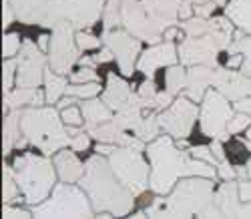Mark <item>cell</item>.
I'll list each match as a JSON object with an SVG mask.
<instances>
[{
	"label": "cell",
	"mask_w": 251,
	"mask_h": 219,
	"mask_svg": "<svg viewBox=\"0 0 251 219\" xmlns=\"http://www.w3.org/2000/svg\"><path fill=\"white\" fill-rule=\"evenodd\" d=\"M34 217H93L95 209L85 189L69 185L67 181L52 189L43 203L32 205Z\"/></svg>",
	"instance_id": "6"
},
{
	"label": "cell",
	"mask_w": 251,
	"mask_h": 219,
	"mask_svg": "<svg viewBox=\"0 0 251 219\" xmlns=\"http://www.w3.org/2000/svg\"><path fill=\"white\" fill-rule=\"evenodd\" d=\"M123 25L133 36L151 45H157L165 32L137 0H123Z\"/></svg>",
	"instance_id": "11"
},
{
	"label": "cell",
	"mask_w": 251,
	"mask_h": 219,
	"mask_svg": "<svg viewBox=\"0 0 251 219\" xmlns=\"http://www.w3.org/2000/svg\"><path fill=\"white\" fill-rule=\"evenodd\" d=\"M197 117H199V109L195 101H191L185 95L173 101L165 111L159 113V123L161 129L167 131V135H171L173 139H185L191 133Z\"/></svg>",
	"instance_id": "10"
},
{
	"label": "cell",
	"mask_w": 251,
	"mask_h": 219,
	"mask_svg": "<svg viewBox=\"0 0 251 219\" xmlns=\"http://www.w3.org/2000/svg\"><path fill=\"white\" fill-rule=\"evenodd\" d=\"M12 6H8V0H4V20H2V23H4V27H8L10 23H12Z\"/></svg>",
	"instance_id": "51"
},
{
	"label": "cell",
	"mask_w": 251,
	"mask_h": 219,
	"mask_svg": "<svg viewBox=\"0 0 251 219\" xmlns=\"http://www.w3.org/2000/svg\"><path fill=\"white\" fill-rule=\"evenodd\" d=\"M20 115H23V111L12 109V113L4 121V153L6 155L10 153V149L18 143V133H23V131H20Z\"/></svg>",
	"instance_id": "27"
},
{
	"label": "cell",
	"mask_w": 251,
	"mask_h": 219,
	"mask_svg": "<svg viewBox=\"0 0 251 219\" xmlns=\"http://www.w3.org/2000/svg\"><path fill=\"white\" fill-rule=\"evenodd\" d=\"M54 167H56V173L62 181L67 183H75V181H80L82 175H85V167L78 161V157L75 155L73 151H67V149H60L54 157Z\"/></svg>",
	"instance_id": "21"
},
{
	"label": "cell",
	"mask_w": 251,
	"mask_h": 219,
	"mask_svg": "<svg viewBox=\"0 0 251 219\" xmlns=\"http://www.w3.org/2000/svg\"><path fill=\"white\" fill-rule=\"evenodd\" d=\"M225 16L237 28L251 34V0H229L225 8Z\"/></svg>",
	"instance_id": "22"
},
{
	"label": "cell",
	"mask_w": 251,
	"mask_h": 219,
	"mask_svg": "<svg viewBox=\"0 0 251 219\" xmlns=\"http://www.w3.org/2000/svg\"><path fill=\"white\" fill-rule=\"evenodd\" d=\"M235 111H239V113H247L249 117H251V97H243V99H239V101H235Z\"/></svg>",
	"instance_id": "47"
},
{
	"label": "cell",
	"mask_w": 251,
	"mask_h": 219,
	"mask_svg": "<svg viewBox=\"0 0 251 219\" xmlns=\"http://www.w3.org/2000/svg\"><path fill=\"white\" fill-rule=\"evenodd\" d=\"M213 69L209 64H195L187 73V86H185V95L195 103H201V99L205 97L207 89L213 82Z\"/></svg>",
	"instance_id": "19"
},
{
	"label": "cell",
	"mask_w": 251,
	"mask_h": 219,
	"mask_svg": "<svg viewBox=\"0 0 251 219\" xmlns=\"http://www.w3.org/2000/svg\"><path fill=\"white\" fill-rule=\"evenodd\" d=\"M131 97H133V93L129 89V84L125 82L121 77H117L115 73H111L109 79H107L104 93H102V101L117 113V111H121V109L131 101Z\"/></svg>",
	"instance_id": "20"
},
{
	"label": "cell",
	"mask_w": 251,
	"mask_h": 219,
	"mask_svg": "<svg viewBox=\"0 0 251 219\" xmlns=\"http://www.w3.org/2000/svg\"><path fill=\"white\" fill-rule=\"evenodd\" d=\"M219 45L213 40L211 34L203 36H187L183 45L179 47V58L181 64L187 67H195V64H209V67H217V53Z\"/></svg>",
	"instance_id": "13"
},
{
	"label": "cell",
	"mask_w": 251,
	"mask_h": 219,
	"mask_svg": "<svg viewBox=\"0 0 251 219\" xmlns=\"http://www.w3.org/2000/svg\"><path fill=\"white\" fill-rule=\"evenodd\" d=\"M181 28L187 36H203L209 32V20L203 16H193V18H187L181 25Z\"/></svg>",
	"instance_id": "33"
},
{
	"label": "cell",
	"mask_w": 251,
	"mask_h": 219,
	"mask_svg": "<svg viewBox=\"0 0 251 219\" xmlns=\"http://www.w3.org/2000/svg\"><path fill=\"white\" fill-rule=\"evenodd\" d=\"M2 213H4V217H30V215H32V211L16 209V207H10V205H6Z\"/></svg>",
	"instance_id": "46"
},
{
	"label": "cell",
	"mask_w": 251,
	"mask_h": 219,
	"mask_svg": "<svg viewBox=\"0 0 251 219\" xmlns=\"http://www.w3.org/2000/svg\"><path fill=\"white\" fill-rule=\"evenodd\" d=\"M147 155L151 161V181L149 187L157 195H167L181 177H215V165L191 157L189 153H183L173 137H157L147 145Z\"/></svg>",
	"instance_id": "1"
},
{
	"label": "cell",
	"mask_w": 251,
	"mask_h": 219,
	"mask_svg": "<svg viewBox=\"0 0 251 219\" xmlns=\"http://www.w3.org/2000/svg\"><path fill=\"white\" fill-rule=\"evenodd\" d=\"M243 143H245V147H247V149H251V125H249V131H247V137H245V141H243Z\"/></svg>",
	"instance_id": "54"
},
{
	"label": "cell",
	"mask_w": 251,
	"mask_h": 219,
	"mask_svg": "<svg viewBox=\"0 0 251 219\" xmlns=\"http://www.w3.org/2000/svg\"><path fill=\"white\" fill-rule=\"evenodd\" d=\"M215 191L209 177H181L167 199H155L145 215L149 217H223L213 201Z\"/></svg>",
	"instance_id": "3"
},
{
	"label": "cell",
	"mask_w": 251,
	"mask_h": 219,
	"mask_svg": "<svg viewBox=\"0 0 251 219\" xmlns=\"http://www.w3.org/2000/svg\"><path fill=\"white\" fill-rule=\"evenodd\" d=\"M177 60H179V53H177L175 45L171 40H167L163 45H153L151 49L145 51L137 62V69L151 79L157 69L171 67V64H177Z\"/></svg>",
	"instance_id": "16"
},
{
	"label": "cell",
	"mask_w": 251,
	"mask_h": 219,
	"mask_svg": "<svg viewBox=\"0 0 251 219\" xmlns=\"http://www.w3.org/2000/svg\"><path fill=\"white\" fill-rule=\"evenodd\" d=\"M173 103V95L169 91H165V93H157L153 97V107L151 109H157V111H165L167 107H169Z\"/></svg>",
	"instance_id": "44"
},
{
	"label": "cell",
	"mask_w": 251,
	"mask_h": 219,
	"mask_svg": "<svg viewBox=\"0 0 251 219\" xmlns=\"http://www.w3.org/2000/svg\"><path fill=\"white\" fill-rule=\"evenodd\" d=\"M165 84H167V91L171 95H177L181 89L187 86V75L185 69L181 64H171L167 67V75H165Z\"/></svg>",
	"instance_id": "29"
},
{
	"label": "cell",
	"mask_w": 251,
	"mask_h": 219,
	"mask_svg": "<svg viewBox=\"0 0 251 219\" xmlns=\"http://www.w3.org/2000/svg\"><path fill=\"white\" fill-rule=\"evenodd\" d=\"M18 67V62L16 60H12V58H6V62H4V81H2V86H4V91L8 93L10 89H12V82H14V73L18 71L16 69Z\"/></svg>",
	"instance_id": "41"
},
{
	"label": "cell",
	"mask_w": 251,
	"mask_h": 219,
	"mask_svg": "<svg viewBox=\"0 0 251 219\" xmlns=\"http://www.w3.org/2000/svg\"><path fill=\"white\" fill-rule=\"evenodd\" d=\"M213 201L221 209L223 217H251V201H241L239 185L231 181H225L217 189Z\"/></svg>",
	"instance_id": "17"
},
{
	"label": "cell",
	"mask_w": 251,
	"mask_h": 219,
	"mask_svg": "<svg viewBox=\"0 0 251 219\" xmlns=\"http://www.w3.org/2000/svg\"><path fill=\"white\" fill-rule=\"evenodd\" d=\"M60 117H62V121H65L67 125H76V127H80L82 125V111L78 107H67V109H62V113H60Z\"/></svg>",
	"instance_id": "38"
},
{
	"label": "cell",
	"mask_w": 251,
	"mask_h": 219,
	"mask_svg": "<svg viewBox=\"0 0 251 219\" xmlns=\"http://www.w3.org/2000/svg\"><path fill=\"white\" fill-rule=\"evenodd\" d=\"M71 81L73 82H91V81H97V73H95V69L93 67H82V69H78L73 77H71Z\"/></svg>",
	"instance_id": "43"
},
{
	"label": "cell",
	"mask_w": 251,
	"mask_h": 219,
	"mask_svg": "<svg viewBox=\"0 0 251 219\" xmlns=\"http://www.w3.org/2000/svg\"><path fill=\"white\" fill-rule=\"evenodd\" d=\"M211 151H213V155L217 157V161H223V159H225V153H223V147H221V139H215V141H213Z\"/></svg>",
	"instance_id": "49"
},
{
	"label": "cell",
	"mask_w": 251,
	"mask_h": 219,
	"mask_svg": "<svg viewBox=\"0 0 251 219\" xmlns=\"http://www.w3.org/2000/svg\"><path fill=\"white\" fill-rule=\"evenodd\" d=\"M45 55L43 49L32 45L30 40H25L23 49H20L18 56V77L16 84L18 86H38L40 81H45Z\"/></svg>",
	"instance_id": "14"
},
{
	"label": "cell",
	"mask_w": 251,
	"mask_h": 219,
	"mask_svg": "<svg viewBox=\"0 0 251 219\" xmlns=\"http://www.w3.org/2000/svg\"><path fill=\"white\" fill-rule=\"evenodd\" d=\"M157 86H155V82L149 79V81H145L143 84H141V89H139V97H141V103H143V107L145 109H151L153 107V97L157 95Z\"/></svg>",
	"instance_id": "36"
},
{
	"label": "cell",
	"mask_w": 251,
	"mask_h": 219,
	"mask_svg": "<svg viewBox=\"0 0 251 219\" xmlns=\"http://www.w3.org/2000/svg\"><path fill=\"white\" fill-rule=\"evenodd\" d=\"M109 163H111L117 177L135 195H141L145 189L149 187L151 173H149V167H147V163H145V159L141 157L139 149H135V147H117L109 155Z\"/></svg>",
	"instance_id": "7"
},
{
	"label": "cell",
	"mask_w": 251,
	"mask_h": 219,
	"mask_svg": "<svg viewBox=\"0 0 251 219\" xmlns=\"http://www.w3.org/2000/svg\"><path fill=\"white\" fill-rule=\"evenodd\" d=\"M183 0H143V8L147 10V14L155 20V23L167 30L169 27L177 25L179 18V8Z\"/></svg>",
	"instance_id": "18"
},
{
	"label": "cell",
	"mask_w": 251,
	"mask_h": 219,
	"mask_svg": "<svg viewBox=\"0 0 251 219\" xmlns=\"http://www.w3.org/2000/svg\"><path fill=\"white\" fill-rule=\"evenodd\" d=\"M20 51V40H18V34H4V47H2V55L6 58H12L16 53Z\"/></svg>",
	"instance_id": "40"
},
{
	"label": "cell",
	"mask_w": 251,
	"mask_h": 219,
	"mask_svg": "<svg viewBox=\"0 0 251 219\" xmlns=\"http://www.w3.org/2000/svg\"><path fill=\"white\" fill-rule=\"evenodd\" d=\"M75 36H76V45H78L80 51H93V49L100 47V40L97 36H93V34H87V32L78 30Z\"/></svg>",
	"instance_id": "37"
},
{
	"label": "cell",
	"mask_w": 251,
	"mask_h": 219,
	"mask_svg": "<svg viewBox=\"0 0 251 219\" xmlns=\"http://www.w3.org/2000/svg\"><path fill=\"white\" fill-rule=\"evenodd\" d=\"M100 93V84L97 81H91V82H73L71 86H67V95L75 97V99H93Z\"/></svg>",
	"instance_id": "32"
},
{
	"label": "cell",
	"mask_w": 251,
	"mask_h": 219,
	"mask_svg": "<svg viewBox=\"0 0 251 219\" xmlns=\"http://www.w3.org/2000/svg\"><path fill=\"white\" fill-rule=\"evenodd\" d=\"M104 30H113L123 25V0H109L104 4Z\"/></svg>",
	"instance_id": "31"
},
{
	"label": "cell",
	"mask_w": 251,
	"mask_h": 219,
	"mask_svg": "<svg viewBox=\"0 0 251 219\" xmlns=\"http://www.w3.org/2000/svg\"><path fill=\"white\" fill-rule=\"evenodd\" d=\"M104 45H107L117 62L119 69L125 77H131L135 71V62H137V55L141 51V38L133 36L129 30H121V28H113V30H104L102 34Z\"/></svg>",
	"instance_id": "12"
},
{
	"label": "cell",
	"mask_w": 251,
	"mask_h": 219,
	"mask_svg": "<svg viewBox=\"0 0 251 219\" xmlns=\"http://www.w3.org/2000/svg\"><path fill=\"white\" fill-rule=\"evenodd\" d=\"M115 149H117V147H115L113 143H99V145H97V153H100V155H111Z\"/></svg>",
	"instance_id": "50"
},
{
	"label": "cell",
	"mask_w": 251,
	"mask_h": 219,
	"mask_svg": "<svg viewBox=\"0 0 251 219\" xmlns=\"http://www.w3.org/2000/svg\"><path fill=\"white\" fill-rule=\"evenodd\" d=\"M45 95H47V103L49 105H56L62 97L67 95V79L60 73L49 69L45 71Z\"/></svg>",
	"instance_id": "25"
},
{
	"label": "cell",
	"mask_w": 251,
	"mask_h": 219,
	"mask_svg": "<svg viewBox=\"0 0 251 219\" xmlns=\"http://www.w3.org/2000/svg\"><path fill=\"white\" fill-rule=\"evenodd\" d=\"M80 187L87 191L95 213L121 217L135 205V193L117 177L109 159H102L100 153L87 161Z\"/></svg>",
	"instance_id": "2"
},
{
	"label": "cell",
	"mask_w": 251,
	"mask_h": 219,
	"mask_svg": "<svg viewBox=\"0 0 251 219\" xmlns=\"http://www.w3.org/2000/svg\"><path fill=\"white\" fill-rule=\"evenodd\" d=\"M62 117L52 107H30L20 115V131L25 139H28L34 147L50 155L71 145L69 131L62 127Z\"/></svg>",
	"instance_id": "4"
},
{
	"label": "cell",
	"mask_w": 251,
	"mask_h": 219,
	"mask_svg": "<svg viewBox=\"0 0 251 219\" xmlns=\"http://www.w3.org/2000/svg\"><path fill=\"white\" fill-rule=\"evenodd\" d=\"M14 177L28 205L43 203L52 191L56 179V167L50 159L25 153L14 161Z\"/></svg>",
	"instance_id": "5"
},
{
	"label": "cell",
	"mask_w": 251,
	"mask_h": 219,
	"mask_svg": "<svg viewBox=\"0 0 251 219\" xmlns=\"http://www.w3.org/2000/svg\"><path fill=\"white\" fill-rule=\"evenodd\" d=\"M233 117V109L229 99L221 95L217 89H207L203 103H201V131L203 135L211 139H225L227 125Z\"/></svg>",
	"instance_id": "8"
},
{
	"label": "cell",
	"mask_w": 251,
	"mask_h": 219,
	"mask_svg": "<svg viewBox=\"0 0 251 219\" xmlns=\"http://www.w3.org/2000/svg\"><path fill=\"white\" fill-rule=\"evenodd\" d=\"M191 4H205V2H215L217 6H221V4H227V0H189Z\"/></svg>",
	"instance_id": "53"
},
{
	"label": "cell",
	"mask_w": 251,
	"mask_h": 219,
	"mask_svg": "<svg viewBox=\"0 0 251 219\" xmlns=\"http://www.w3.org/2000/svg\"><path fill=\"white\" fill-rule=\"evenodd\" d=\"M2 199H4V203H8V201H12L14 197H16V193H18V183H16V177H14V171L12 169H8V165H4V179H2Z\"/></svg>",
	"instance_id": "34"
},
{
	"label": "cell",
	"mask_w": 251,
	"mask_h": 219,
	"mask_svg": "<svg viewBox=\"0 0 251 219\" xmlns=\"http://www.w3.org/2000/svg\"><path fill=\"white\" fill-rule=\"evenodd\" d=\"M249 125H251V117L247 113H239L237 111V115H233L231 121H229V125H227V133L235 135V133H239V131H243V129H249Z\"/></svg>",
	"instance_id": "35"
},
{
	"label": "cell",
	"mask_w": 251,
	"mask_h": 219,
	"mask_svg": "<svg viewBox=\"0 0 251 219\" xmlns=\"http://www.w3.org/2000/svg\"><path fill=\"white\" fill-rule=\"evenodd\" d=\"M73 23L69 20H60L54 25V30L50 34L49 45V64L50 69L65 75L73 69V64L78 60V45L76 36H73Z\"/></svg>",
	"instance_id": "9"
},
{
	"label": "cell",
	"mask_w": 251,
	"mask_h": 219,
	"mask_svg": "<svg viewBox=\"0 0 251 219\" xmlns=\"http://www.w3.org/2000/svg\"><path fill=\"white\" fill-rule=\"evenodd\" d=\"M159 131H161V123H159V115H149L145 117L137 129L133 131L135 137H139L141 141H153L159 137Z\"/></svg>",
	"instance_id": "30"
},
{
	"label": "cell",
	"mask_w": 251,
	"mask_h": 219,
	"mask_svg": "<svg viewBox=\"0 0 251 219\" xmlns=\"http://www.w3.org/2000/svg\"><path fill=\"white\" fill-rule=\"evenodd\" d=\"M80 111H82V117H85V123L87 125H100L104 121H111L113 119V109L104 103V101H97L95 97L93 99H87L80 103Z\"/></svg>",
	"instance_id": "24"
},
{
	"label": "cell",
	"mask_w": 251,
	"mask_h": 219,
	"mask_svg": "<svg viewBox=\"0 0 251 219\" xmlns=\"http://www.w3.org/2000/svg\"><path fill=\"white\" fill-rule=\"evenodd\" d=\"M229 55H243V62L239 71L247 77H251V36H245V38H239L237 42H231L227 47Z\"/></svg>",
	"instance_id": "28"
},
{
	"label": "cell",
	"mask_w": 251,
	"mask_h": 219,
	"mask_svg": "<svg viewBox=\"0 0 251 219\" xmlns=\"http://www.w3.org/2000/svg\"><path fill=\"white\" fill-rule=\"evenodd\" d=\"M91 135H89V131L87 133H76L73 139H71V147H73V151H87L89 149V145H91Z\"/></svg>",
	"instance_id": "42"
},
{
	"label": "cell",
	"mask_w": 251,
	"mask_h": 219,
	"mask_svg": "<svg viewBox=\"0 0 251 219\" xmlns=\"http://www.w3.org/2000/svg\"><path fill=\"white\" fill-rule=\"evenodd\" d=\"M213 40L219 45V49H227L231 45V38H233V23L229 18H209V32Z\"/></svg>",
	"instance_id": "26"
},
{
	"label": "cell",
	"mask_w": 251,
	"mask_h": 219,
	"mask_svg": "<svg viewBox=\"0 0 251 219\" xmlns=\"http://www.w3.org/2000/svg\"><path fill=\"white\" fill-rule=\"evenodd\" d=\"M217 175H219V177H221L223 181H231L237 173H235V169H233L231 165H229V163L223 159V161H219V163H217Z\"/></svg>",
	"instance_id": "45"
},
{
	"label": "cell",
	"mask_w": 251,
	"mask_h": 219,
	"mask_svg": "<svg viewBox=\"0 0 251 219\" xmlns=\"http://www.w3.org/2000/svg\"><path fill=\"white\" fill-rule=\"evenodd\" d=\"M71 105H75V97H71V95H65L58 103H56V107L58 109H67V107H71Z\"/></svg>",
	"instance_id": "52"
},
{
	"label": "cell",
	"mask_w": 251,
	"mask_h": 219,
	"mask_svg": "<svg viewBox=\"0 0 251 219\" xmlns=\"http://www.w3.org/2000/svg\"><path fill=\"white\" fill-rule=\"evenodd\" d=\"M43 101H47V95L40 93L36 86H18L4 97V103L10 109H20L23 105H43Z\"/></svg>",
	"instance_id": "23"
},
{
	"label": "cell",
	"mask_w": 251,
	"mask_h": 219,
	"mask_svg": "<svg viewBox=\"0 0 251 219\" xmlns=\"http://www.w3.org/2000/svg\"><path fill=\"white\" fill-rule=\"evenodd\" d=\"M245 167H247V175H249V179H251V159L247 161V165H245Z\"/></svg>",
	"instance_id": "55"
},
{
	"label": "cell",
	"mask_w": 251,
	"mask_h": 219,
	"mask_svg": "<svg viewBox=\"0 0 251 219\" xmlns=\"http://www.w3.org/2000/svg\"><path fill=\"white\" fill-rule=\"evenodd\" d=\"M239 197H241V201H251V181H239Z\"/></svg>",
	"instance_id": "48"
},
{
	"label": "cell",
	"mask_w": 251,
	"mask_h": 219,
	"mask_svg": "<svg viewBox=\"0 0 251 219\" xmlns=\"http://www.w3.org/2000/svg\"><path fill=\"white\" fill-rule=\"evenodd\" d=\"M189 155L195 157V159H201V161H207V163H211V165H217V157L213 155V151L211 147H193L189 149Z\"/></svg>",
	"instance_id": "39"
},
{
	"label": "cell",
	"mask_w": 251,
	"mask_h": 219,
	"mask_svg": "<svg viewBox=\"0 0 251 219\" xmlns=\"http://www.w3.org/2000/svg\"><path fill=\"white\" fill-rule=\"evenodd\" d=\"M213 89H217L221 95H225L229 101H239L243 97H251V77L243 75L241 71L231 69H213Z\"/></svg>",
	"instance_id": "15"
}]
</instances>
